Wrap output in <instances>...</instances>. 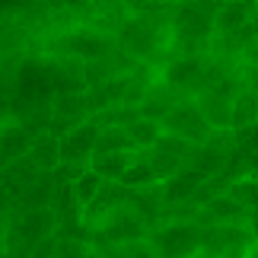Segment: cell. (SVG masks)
Segmentation results:
<instances>
[{
	"mask_svg": "<svg viewBox=\"0 0 258 258\" xmlns=\"http://www.w3.org/2000/svg\"><path fill=\"white\" fill-rule=\"evenodd\" d=\"M230 201H236L239 207H258V182L255 178H242V182H236V185H230Z\"/></svg>",
	"mask_w": 258,
	"mask_h": 258,
	"instance_id": "obj_17",
	"label": "cell"
},
{
	"mask_svg": "<svg viewBox=\"0 0 258 258\" xmlns=\"http://www.w3.org/2000/svg\"><path fill=\"white\" fill-rule=\"evenodd\" d=\"M175 96V89L172 86H153V89H147L144 99H141V118H150V121H163L166 115L172 112V108L178 105V99Z\"/></svg>",
	"mask_w": 258,
	"mask_h": 258,
	"instance_id": "obj_7",
	"label": "cell"
},
{
	"mask_svg": "<svg viewBox=\"0 0 258 258\" xmlns=\"http://www.w3.org/2000/svg\"><path fill=\"white\" fill-rule=\"evenodd\" d=\"M201 182H204L201 169H185L172 178H166L163 182V201H185V198H191L201 188Z\"/></svg>",
	"mask_w": 258,
	"mask_h": 258,
	"instance_id": "obj_9",
	"label": "cell"
},
{
	"mask_svg": "<svg viewBox=\"0 0 258 258\" xmlns=\"http://www.w3.org/2000/svg\"><path fill=\"white\" fill-rule=\"evenodd\" d=\"M124 131H127V141H131V147H153V144L163 137L160 121H150V118H134V121L124 124Z\"/></svg>",
	"mask_w": 258,
	"mask_h": 258,
	"instance_id": "obj_12",
	"label": "cell"
},
{
	"mask_svg": "<svg viewBox=\"0 0 258 258\" xmlns=\"http://www.w3.org/2000/svg\"><path fill=\"white\" fill-rule=\"evenodd\" d=\"M211 214H217V217H233V214H242V207L236 204V201H230V198H214V201H211Z\"/></svg>",
	"mask_w": 258,
	"mask_h": 258,
	"instance_id": "obj_20",
	"label": "cell"
},
{
	"mask_svg": "<svg viewBox=\"0 0 258 258\" xmlns=\"http://www.w3.org/2000/svg\"><path fill=\"white\" fill-rule=\"evenodd\" d=\"M29 156H32V163H35L42 172L54 169V166L61 163V150H57V137H38V141L32 144V150H29Z\"/></svg>",
	"mask_w": 258,
	"mask_h": 258,
	"instance_id": "obj_15",
	"label": "cell"
},
{
	"mask_svg": "<svg viewBox=\"0 0 258 258\" xmlns=\"http://www.w3.org/2000/svg\"><path fill=\"white\" fill-rule=\"evenodd\" d=\"M121 150H134L131 141H127V131H124V127H121V124L99 127L96 150H93V153H121Z\"/></svg>",
	"mask_w": 258,
	"mask_h": 258,
	"instance_id": "obj_14",
	"label": "cell"
},
{
	"mask_svg": "<svg viewBox=\"0 0 258 258\" xmlns=\"http://www.w3.org/2000/svg\"><path fill=\"white\" fill-rule=\"evenodd\" d=\"M54 48L61 54H71V57H102L105 54V38L89 35V32L64 35V38H57V42H54Z\"/></svg>",
	"mask_w": 258,
	"mask_h": 258,
	"instance_id": "obj_8",
	"label": "cell"
},
{
	"mask_svg": "<svg viewBox=\"0 0 258 258\" xmlns=\"http://www.w3.org/2000/svg\"><path fill=\"white\" fill-rule=\"evenodd\" d=\"M118 182H121L124 188H147V185H153V182H160V178L153 175V169L150 166H147L144 160H137L134 166H127V172L118 178Z\"/></svg>",
	"mask_w": 258,
	"mask_h": 258,
	"instance_id": "obj_16",
	"label": "cell"
},
{
	"mask_svg": "<svg viewBox=\"0 0 258 258\" xmlns=\"http://www.w3.org/2000/svg\"><path fill=\"white\" fill-rule=\"evenodd\" d=\"M204 230L195 223H169L150 236L153 258H198Z\"/></svg>",
	"mask_w": 258,
	"mask_h": 258,
	"instance_id": "obj_1",
	"label": "cell"
},
{
	"mask_svg": "<svg viewBox=\"0 0 258 258\" xmlns=\"http://www.w3.org/2000/svg\"><path fill=\"white\" fill-rule=\"evenodd\" d=\"M102 188H105V182H102V178H99L96 172H89V169H86L83 175H77L74 182H71V195H74V204H77V207H93Z\"/></svg>",
	"mask_w": 258,
	"mask_h": 258,
	"instance_id": "obj_11",
	"label": "cell"
},
{
	"mask_svg": "<svg viewBox=\"0 0 258 258\" xmlns=\"http://www.w3.org/2000/svg\"><path fill=\"white\" fill-rule=\"evenodd\" d=\"M204 77V61L201 57H178L166 67V86H191Z\"/></svg>",
	"mask_w": 258,
	"mask_h": 258,
	"instance_id": "obj_10",
	"label": "cell"
},
{
	"mask_svg": "<svg viewBox=\"0 0 258 258\" xmlns=\"http://www.w3.org/2000/svg\"><path fill=\"white\" fill-rule=\"evenodd\" d=\"M29 147V137H26V127L19 124H10L0 131V166H7L10 160H16L19 153H23Z\"/></svg>",
	"mask_w": 258,
	"mask_h": 258,
	"instance_id": "obj_13",
	"label": "cell"
},
{
	"mask_svg": "<svg viewBox=\"0 0 258 258\" xmlns=\"http://www.w3.org/2000/svg\"><path fill=\"white\" fill-rule=\"evenodd\" d=\"M96 137H99V124H77L74 131H67L57 141L61 163H89V156L96 150Z\"/></svg>",
	"mask_w": 258,
	"mask_h": 258,
	"instance_id": "obj_3",
	"label": "cell"
},
{
	"mask_svg": "<svg viewBox=\"0 0 258 258\" xmlns=\"http://www.w3.org/2000/svg\"><path fill=\"white\" fill-rule=\"evenodd\" d=\"M89 258H105V255H89Z\"/></svg>",
	"mask_w": 258,
	"mask_h": 258,
	"instance_id": "obj_22",
	"label": "cell"
},
{
	"mask_svg": "<svg viewBox=\"0 0 258 258\" xmlns=\"http://www.w3.org/2000/svg\"><path fill=\"white\" fill-rule=\"evenodd\" d=\"M0 258H23V255H0Z\"/></svg>",
	"mask_w": 258,
	"mask_h": 258,
	"instance_id": "obj_21",
	"label": "cell"
},
{
	"mask_svg": "<svg viewBox=\"0 0 258 258\" xmlns=\"http://www.w3.org/2000/svg\"><path fill=\"white\" fill-rule=\"evenodd\" d=\"M163 131L175 137V141H185V144H204L207 137H211V127H207V121L201 118V112H198V105L191 102H178L169 115L163 118Z\"/></svg>",
	"mask_w": 258,
	"mask_h": 258,
	"instance_id": "obj_2",
	"label": "cell"
},
{
	"mask_svg": "<svg viewBox=\"0 0 258 258\" xmlns=\"http://www.w3.org/2000/svg\"><path fill=\"white\" fill-rule=\"evenodd\" d=\"M19 89H23L26 99L32 102H42L54 93V67H48L42 61H26L23 71H19Z\"/></svg>",
	"mask_w": 258,
	"mask_h": 258,
	"instance_id": "obj_4",
	"label": "cell"
},
{
	"mask_svg": "<svg viewBox=\"0 0 258 258\" xmlns=\"http://www.w3.org/2000/svg\"><path fill=\"white\" fill-rule=\"evenodd\" d=\"M93 252H89L86 242H77V239H61L54 242V258H89Z\"/></svg>",
	"mask_w": 258,
	"mask_h": 258,
	"instance_id": "obj_18",
	"label": "cell"
},
{
	"mask_svg": "<svg viewBox=\"0 0 258 258\" xmlns=\"http://www.w3.org/2000/svg\"><path fill=\"white\" fill-rule=\"evenodd\" d=\"M236 147H239L242 153H258V121L236 131Z\"/></svg>",
	"mask_w": 258,
	"mask_h": 258,
	"instance_id": "obj_19",
	"label": "cell"
},
{
	"mask_svg": "<svg viewBox=\"0 0 258 258\" xmlns=\"http://www.w3.org/2000/svg\"><path fill=\"white\" fill-rule=\"evenodd\" d=\"M137 156L134 150H121V153H93L89 156V172H96L102 182H112V178H121L127 172V166H134Z\"/></svg>",
	"mask_w": 258,
	"mask_h": 258,
	"instance_id": "obj_6",
	"label": "cell"
},
{
	"mask_svg": "<svg viewBox=\"0 0 258 258\" xmlns=\"http://www.w3.org/2000/svg\"><path fill=\"white\" fill-rule=\"evenodd\" d=\"M198 112L207 121L211 131H220V127H233V99L223 96L220 89H207V93L198 99Z\"/></svg>",
	"mask_w": 258,
	"mask_h": 258,
	"instance_id": "obj_5",
	"label": "cell"
}]
</instances>
